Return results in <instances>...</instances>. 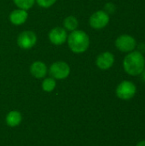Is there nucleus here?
Returning a JSON list of instances; mask_svg holds the SVG:
<instances>
[{
    "mask_svg": "<svg viewBox=\"0 0 145 146\" xmlns=\"http://www.w3.org/2000/svg\"><path fill=\"white\" fill-rule=\"evenodd\" d=\"M123 68L131 76H138L145 68V57L139 50H133L124 57Z\"/></svg>",
    "mask_w": 145,
    "mask_h": 146,
    "instance_id": "1",
    "label": "nucleus"
},
{
    "mask_svg": "<svg viewBox=\"0 0 145 146\" xmlns=\"http://www.w3.org/2000/svg\"><path fill=\"white\" fill-rule=\"evenodd\" d=\"M69 49L76 54L85 52L90 46V38L82 30H74L68 36L67 39Z\"/></svg>",
    "mask_w": 145,
    "mask_h": 146,
    "instance_id": "2",
    "label": "nucleus"
},
{
    "mask_svg": "<svg viewBox=\"0 0 145 146\" xmlns=\"http://www.w3.org/2000/svg\"><path fill=\"white\" fill-rule=\"evenodd\" d=\"M137 92L136 85L130 80L121 81L116 87V96L121 100L132 99Z\"/></svg>",
    "mask_w": 145,
    "mask_h": 146,
    "instance_id": "3",
    "label": "nucleus"
},
{
    "mask_svg": "<svg viewBox=\"0 0 145 146\" xmlns=\"http://www.w3.org/2000/svg\"><path fill=\"white\" fill-rule=\"evenodd\" d=\"M115 45L118 50L124 53H129L135 50L137 47V41L132 35L121 34L115 39Z\"/></svg>",
    "mask_w": 145,
    "mask_h": 146,
    "instance_id": "4",
    "label": "nucleus"
},
{
    "mask_svg": "<svg viewBox=\"0 0 145 146\" xmlns=\"http://www.w3.org/2000/svg\"><path fill=\"white\" fill-rule=\"evenodd\" d=\"M109 20L110 17L108 13H106L104 10H97L91 15L89 19V24L93 29L100 30L108 26Z\"/></svg>",
    "mask_w": 145,
    "mask_h": 146,
    "instance_id": "5",
    "label": "nucleus"
},
{
    "mask_svg": "<svg viewBox=\"0 0 145 146\" xmlns=\"http://www.w3.org/2000/svg\"><path fill=\"white\" fill-rule=\"evenodd\" d=\"M50 74L53 79L63 80L68 77L70 74V67L67 62L58 61L51 64L50 68Z\"/></svg>",
    "mask_w": 145,
    "mask_h": 146,
    "instance_id": "6",
    "label": "nucleus"
},
{
    "mask_svg": "<svg viewBox=\"0 0 145 146\" xmlns=\"http://www.w3.org/2000/svg\"><path fill=\"white\" fill-rule=\"evenodd\" d=\"M37 43V36L32 31H23L17 38V44L22 50H30Z\"/></svg>",
    "mask_w": 145,
    "mask_h": 146,
    "instance_id": "7",
    "label": "nucleus"
},
{
    "mask_svg": "<svg viewBox=\"0 0 145 146\" xmlns=\"http://www.w3.org/2000/svg\"><path fill=\"white\" fill-rule=\"evenodd\" d=\"M49 39L50 41L55 45H61L67 42L68 39V33L67 31L61 27H56L52 28L49 33Z\"/></svg>",
    "mask_w": 145,
    "mask_h": 146,
    "instance_id": "8",
    "label": "nucleus"
},
{
    "mask_svg": "<svg viewBox=\"0 0 145 146\" xmlns=\"http://www.w3.org/2000/svg\"><path fill=\"white\" fill-rule=\"evenodd\" d=\"M115 63V56L109 51L100 53L96 59V65L101 70H108Z\"/></svg>",
    "mask_w": 145,
    "mask_h": 146,
    "instance_id": "9",
    "label": "nucleus"
},
{
    "mask_svg": "<svg viewBox=\"0 0 145 146\" xmlns=\"http://www.w3.org/2000/svg\"><path fill=\"white\" fill-rule=\"evenodd\" d=\"M28 18L27 11L21 9H16L9 14V21L15 26L24 24Z\"/></svg>",
    "mask_w": 145,
    "mask_h": 146,
    "instance_id": "10",
    "label": "nucleus"
},
{
    "mask_svg": "<svg viewBox=\"0 0 145 146\" xmlns=\"http://www.w3.org/2000/svg\"><path fill=\"white\" fill-rule=\"evenodd\" d=\"M30 72L32 75L37 79H42L47 74V67L41 61H36L30 66Z\"/></svg>",
    "mask_w": 145,
    "mask_h": 146,
    "instance_id": "11",
    "label": "nucleus"
},
{
    "mask_svg": "<svg viewBox=\"0 0 145 146\" xmlns=\"http://www.w3.org/2000/svg\"><path fill=\"white\" fill-rule=\"evenodd\" d=\"M21 121V115L18 111H11L6 117V122L9 127H16Z\"/></svg>",
    "mask_w": 145,
    "mask_h": 146,
    "instance_id": "12",
    "label": "nucleus"
},
{
    "mask_svg": "<svg viewBox=\"0 0 145 146\" xmlns=\"http://www.w3.org/2000/svg\"><path fill=\"white\" fill-rule=\"evenodd\" d=\"M63 26H64V29L73 32L74 30L77 29L78 26H79V22L76 17L73 16V15H69L68 17L65 18L64 21H63Z\"/></svg>",
    "mask_w": 145,
    "mask_h": 146,
    "instance_id": "13",
    "label": "nucleus"
},
{
    "mask_svg": "<svg viewBox=\"0 0 145 146\" xmlns=\"http://www.w3.org/2000/svg\"><path fill=\"white\" fill-rule=\"evenodd\" d=\"M14 3L18 7V9L28 10L35 3V0H13Z\"/></svg>",
    "mask_w": 145,
    "mask_h": 146,
    "instance_id": "14",
    "label": "nucleus"
},
{
    "mask_svg": "<svg viewBox=\"0 0 145 146\" xmlns=\"http://www.w3.org/2000/svg\"><path fill=\"white\" fill-rule=\"evenodd\" d=\"M56 80L53 78H47L42 83V88L44 92H50L56 87Z\"/></svg>",
    "mask_w": 145,
    "mask_h": 146,
    "instance_id": "15",
    "label": "nucleus"
},
{
    "mask_svg": "<svg viewBox=\"0 0 145 146\" xmlns=\"http://www.w3.org/2000/svg\"><path fill=\"white\" fill-rule=\"evenodd\" d=\"M35 1L39 7H42L44 9L51 7L56 2V0H35Z\"/></svg>",
    "mask_w": 145,
    "mask_h": 146,
    "instance_id": "16",
    "label": "nucleus"
},
{
    "mask_svg": "<svg viewBox=\"0 0 145 146\" xmlns=\"http://www.w3.org/2000/svg\"><path fill=\"white\" fill-rule=\"evenodd\" d=\"M104 11L108 13L109 15L113 14L115 11V5L112 3H108L104 6Z\"/></svg>",
    "mask_w": 145,
    "mask_h": 146,
    "instance_id": "17",
    "label": "nucleus"
},
{
    "mask_svg": "<svg viewBox=\"0 0 145 146\" xmlns=\"http://www.w3.org/2000/svg\"><path fill=\"white\" fill-rule=\"evenodd\" d=\"M140 75H141V79H142V80L145 82V68L143 70V72L141 73V74H140Z\"/></svg>",
    "mask_w": 145,
    "mask_h": 146,
    "instance_id": "18",
    "label": "nucleus"
},
{
    "mask_svg": "<svg viewBox=\"0 0 145 146\" xmlns=\"http://www.w3.org/2000/svg\"><path fill=\"white\" fill-rule=\"evenodd\" d=\"M136 146H145V140H141L139 141Z\"/></svg>",
    "mask_w": 145,
    "mask_h": 146,
    "instance_id": "19",
    "label": "nucleus"
}]
</instances>
